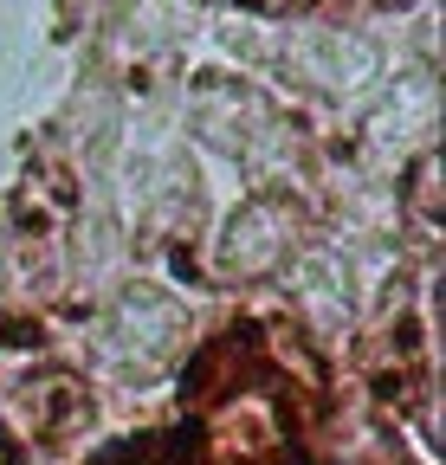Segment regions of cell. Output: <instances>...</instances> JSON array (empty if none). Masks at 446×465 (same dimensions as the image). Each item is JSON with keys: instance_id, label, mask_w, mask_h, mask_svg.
I'll return each mask as SVG.
<instances>
[{"instance_id": "6da1fadb", "label": "cell", "mask_w": 446, "mask_h": 465, "mask_svg": "<svg viewBox=\"0 0 446 465\" xmlns=\"http://www.w3.org/2000/svg\"><path fill=\"white\" fill-rule=\"evenodd\" d=\"M292 240H298V207L285 194H253L227 220V232H220V272L227 278H272L292 259Z\"/></svg>"}, {"instance_id": "7a4b0ae2", "label": "cell", "mask_w": 446, "mask_h": 465, "mask_svg": "<svg viewBox=\"0 0 446 465\" xmlns=\"http://www.w3.org/2000/svg\"><path fill=\"white\" fill-rule=\"evenodd\" d=\"M117 336H124V349H136L143 362H162L182 342V304L162 298V291H149V284H136L117 304Z\"/></svg>"}, {"instance_id": "3957f363", "label": "cell", "mask_w": 446, "mask_h": 465, "mask_svg": "<svg viewBox=\"0 0 446 465\" xmlns=\"http://www.w3.org/2000/svg\"><path fill=\"white\" fill-rule=\"evenodd\" d=\"M259 97L246 84H227V78H201L194 84V124L220 143V149H246L253 143V124H259Z\"/></svg>"}, {"instance_id": "277c9868", "label": "cell", "mask_w": 446, "mask_h": 465, "mask_svg": "<svg viewBox=\"0 0 446 465\" xmlns=\"http://www.w3.org/2000/svg\"><path fill=\"white\" fill-rule=\"evenodd\" d=\"M298 304L317 317V323H343L350 317V272L330 259V252H311L298 265Z\"/></svg>"}, {"instance_id": "5b68a950", "label": "cell", "mask_w": 446, "mask_h": 465, "mask_svg": "<svg viewBox=\"0 0 446 465\" xmlns=\"http://www.w3.org/2000/svg\"><path fill=\"white\" fill-rule=\"evenodd\" d=\"M304 65H311V78H323V84H362V78L375 72V52H369L362 39H343V33H317V39L304 45Z\"/></svg>"}, {"instance_id": "8992f818", "label": "cell", "mask_w": 446, "mask_h": 465, "mask_svg": "<svg viewBox=\"0 0 446 465\" xmlns=\"http://www.w3.org/2000/svg\"><path fill=\"white\" fill-rule=\"evenodd\" d=\"M401 201H408V213H421L427 226L440 220V162H433V155H421V162L408 168V182H401Z\"/></svg>"}, {"instance_id": "52a82bcc", "label": "cell", "mask_w": 446, "mask_h": 465, "mask_svg": "<svg viewBox=\"0 0 446 465\" xmlns=\"http://www.w3.org/2000/svg\"><path fill=\"white\" fill-rule=\"evenodd\" d=\"M246 7H259V14H298V7H311V0H246Z\"/></svg>"}, {"instance_id": "ba28073f", "label": "cell", "mask_w": 446, "mask_h": 465, "mask_svg": "<svg viewBox=\"0 0 446 465\" xmlns=\"http://www.w3.org/2000/svg\"><path fill=\"white\" fill-rule=\"evenodd\" d=\"M0 465H14V440L7 433H0Z\"/></svg>"}]
</instances>
